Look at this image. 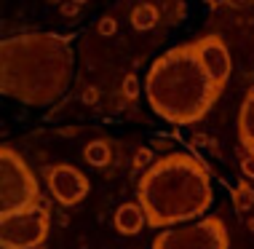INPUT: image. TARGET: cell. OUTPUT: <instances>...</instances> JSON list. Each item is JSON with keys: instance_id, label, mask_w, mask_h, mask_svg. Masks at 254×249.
<instances>
[{"instance_id": "1", "label": "cell", "mask_w": 254, "mask_h": 249, "mask_svg": "<svg viewBox=\"0 0 254 249\" xmlns=\"http://www.w3.org/2000/svg\"><path fill=\"white\" fill-rule=\"evenodd\" d=\"M72 48L64 35L24 32L0 43V91L32 107H46L67 88Z\"/></svg>"}, {"instance_id": "2", "label": "cell", "mask_w": 254, "mask_h": 249, "mask_svg": "<svg viewBox=\"0 0 254 249\" xmlns=\"http://www.w3.org/2000/svg\"><path fill=\"white\" fill-rule=\"evenodd\" d=\"M211 198L209 171L190 153H166L158 158L136 185V201L153 228L195 223L209 212Z\"/></svg>"}, {"instance_id": "3", "label": "cell", "mask_w": 254, "mask_h": 249, "mask_svg": "<svg viewBox=\"0 0 254 249\" xmlns=\"http://www.w3.org/2000/svg\"><path fill=\"white\" fill-rule=\"evenodd\" d=\"M145 94L150 107L174 126H190L201 121L222 86L206 70L195 43H182L161 54L147 70Z\"/></svg>"}, {"instance_id": "4", "label": "cell", "mask_w": 254, "mask_h": 249, "mask_svg": "<svg viewBox=\"0 0 254 249\" xmlns=\"http://www.w3.org/2000/svg\"><path fill=\"white\" fill-rule=\"evenodd\" d=\"M40 185L30 164L13 148H0V214H16L38 206Z\"/></svg>"}, {"instance_id": "5", "label": "cell", "mask_w": 254, "mask_h": 249, "mask_svg": "<svg viewBox=\"0 0 254 249\" xmlns=\"http://www.w3.org/2000/svg\"><path fill=\"white\" fill-rule=\"evenodd\" d=\"M230 236L219 217H201L195 223L166 228L153 239V249H228Z\"/></svg>"}, {"instance_id": "6", "label": "cell", "mask_w": 254, "mask_h": 249, "mask_svg": "<svg viewBox=\"0 0 254 249\" xmlns=\"http://www.w3.org/2000/svg\"><path fill=\"white\" fill-rule=\"evenodd\" d=\"M49 212L43 206H30L16 214H0V247L3 249H35L49 236Z\"/></svg>"}, {"instance_id": "7", "label": "cell", "mask_w": 254, "mask_h": 249, "mask_svg": "<svg viewBox=\"0 0 254 249\" xmlns=\"http://www.w3.org/2000/svg\"><path fill=\"white\" fill-rule=\"evenodd\" d=\"M43 179L49 185L54 201H59L62 206H75L80 204L91 190V182L78 166L72 164H54L43 171Z\"/></svg>"}, {"instance_id": "8", "label": "cell", "mask_w": 254, "mask_h": 249, "mask_svg": "<svg viewBox=\"0 0 254 249\" xmlns=\"http://www.w3.org/2000/svg\"><path fill=\"white\" fill-rule=\"evenodd\" d=\"M195 46H198V54H201L209 75L225 88V83H228L230 73H233V59H230V51L225 46V40L219 35H206L201 40H195Z\"/></svg>"}, {"instance_id": "9", "label": "cell", "mask_w": 254, "mask_h": 249, "mask_svg": "<svg viewBox=\"0 0 254 249\" xmlns=\"http://www.w3.org/2000/svg\"><path fill=\"white\" fill-rule=\"evenodd\" d=\"M113 225H115L118 233H123V236H136V233L147 225L145 209L139 206V201L121 204L118 209H115V214H113Z\"/></svg>"}, {"instance_id": "10", "label": "cell", "mask_w": 254, "mask_h": 249, "mask_svg": "<svg viewBox=\"0 0 254 249\" xmlns=\"http://www.w3.org/2000/svg\"><path fill=\"white\" fill-rule=\"evenodd\" d=\"M238 137L246 150L254 148V88H249L238 110Z\"/></svg>"}, {"instance_id": "11", "label": "cell", "mask_w": 254, "mask_h": 249, "mask_svg": "<svg viewBox=\"0 0 254 249\" xmlns=\"http://www.w3.org/2000/svg\"><path fill=\"white\" fill-rule=\"evenodd\" d=\"M158 19H161V13H158V8L150 5V3H142V5H136V8L131 11V27L136 32L153 30V27L158 24Z\"/></svg>"}, {"instance_id": "12", "label": "cell", "mask_w": 254, "mask_h": 249, "mask_svg": "<svg viewBox=\"0 0 254 249\" xmlns=\"http://www.w3.org/2000/svg\"><path fill=\"white\" fill-rule=\"evenodd\" d=\"M83 158H86V164H91V166H107V161H110V145L105 140L88 142L86 150H83Z\"/></svg>"}, {"instance_id": "13", "label": "cell", "mask_w": 254, "mask_h": 249, "mask_svg": "<svg viewBox=\"0 0 254 249\" xmlns=\"http://www.w3.org/2000/svg\"><path fill=\"white\" fill-rule=\"evenodd\" d=\"M233 198H236V206H238V209H249L254 193H252V188H249L246 182H241L236 190H233Z\"/></svg>"}, {"instance_id": "14", "label": "cell", "mask_w": 254, "mask_h": 249, "mask_svg": "<svg viewBox=\"0 0 254 249\" xmlns=\"http://www.w3.org/2000/svg\"><path fill=\"white\" fill-rule=\"evenodd\" d=\"M155 161H153V148H139L136 150V156H134V169H150Z\"/></svg>"}, {"instance_id": "15", "label": "cell", "mask_w": 254, "mask_h": 249, "mask_svg": "<svg viewBox=\"0 0 254 249\" xmlns=\"http://www.w3.org/2000/svg\"><path fill=\"white\" fill-rule=\"evenodd\" d=\"M123 96L126 99H136L139 96V81H136V75H126L123 78Z\"/></svg>"}, {"instance_id": "16", "label": "cell", "mask_w": 254, "mask_h": 249, "mask_svg": "<svg viewBox=\"0 0 254 249\" xmlns=\"http://www.w3.org/2000/svg\"><path fill=\"white\" fill-rule=\"evenodd\" d=\"M99 35H105V38H110V35H115V30H118V22H115L113 16H102L99 19Z\"/></svg>"}, {"instance_id": "17", "label": "cell", "mask_w": 254, "mask_h": 249, "mask_svg": "<svg viewBox=\"0 0 254 249\" xmlns=\"http://www.w3.org/2000/svg\"><path fill=\"white\" fill-rule=\"evenodd\" d=\"M241 171H244V177L254 179V156H252V153H246V156L241 158Z\"/></svg>"}, {"instance_id": "18", "label": "cell", "mask_w": 254, "mask_h": 249, "mask_svg": "<svg viewBox=\"0 0 254 249\" xmlns=\"http://www.w3.org/2000/svg\"><path fill=\"white\" fill-rule=\"evenodd\" d=\"M62 13H64V16H75V13H78V5H75V3L62 5Z\"/></svg>"}, {"instance_id": "19", "label": "cell", "mask_w": 254, "mask_h": 249, "mask_svg": "<svg viewBox=\"0 0 254 249\" xmlns=\"http://www.w3.org/2000/svg\"><path fill=\"white\" fill-rule=\"evenodd\" d=\"M70 3H75V5H83V3H86V0H70Z\"/></svg>"}, {"instance_id": "20", "label": "cell", "mask_w": 254, "mask_h": 249, "mask_svg": "<svg viewBox=\"0 0 254 249\" xmlns=\"http://www.w3.org/2000/svg\"><path fill=\"white\" fill-rule=\"evenodd\" d=\"M206 3H211V5H217V3H219V0H206Z\"/></svg>"}, {"instance_id": "21", "label": "cell", "mask_w": 254, "mask_h": 249, "mask_svg": "<svg viewBox=\"0 0 254 249\" xmlns=\"http://www.w3.org/2000/svg\"><path fill=\"white\" fill-rule=\"evenodd\" d=\"M249 153H252V156H254V148H249Z\"/></svg>"}, {"instance_id": "22", "label": "cell", "mask_w": 254, "mask_h": 249, "mask_svg": "<svg viewBox=\"0 0 254 249\" xmlns=\"http://www.w3.org/2000/svg\"><path fill=\"white\" fill-rule=\"evenodd\" d=\"M35 249H43V247H35Z\"/></svg>"}]
</instances>
